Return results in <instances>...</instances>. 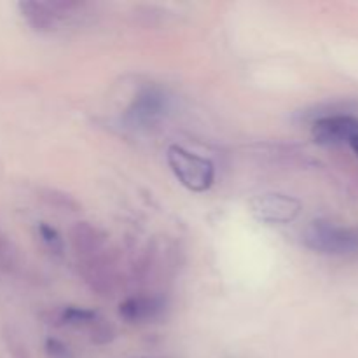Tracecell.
I'll return each instance as SVG.
<instances>
[{"label": "cell", "mask_w": 358, "mask_h": 358, "mask_svg": "<svg viewBox=\"0 0 358 358\" xmlns=\"http://www.w3.org/2000/svg\"><path fill=\"white\" fill-rule=\"evenodd\" d=\"M166 161L177 180L191 192H206L215 182V164L185 147H168Z\"/></svg>", "instance_id": "cell-1"}, {"label": "cell", "mask_w": 358, "mask_h": 358, "mask_svg": "<svg viewBox=\"0 0 358 358\" xmlns=\"http://www.w3.org/2000/svg\"><path fill=\"white\" fill-rule=\"evenodd\" d=\"M170 112V98L161 87H142L124 112V121L131 128L150 129L164 121Z\"/></svg>", "instance_id": "cell-2"}, {"label": "cell", "mask_w": 358, "mask_h": 358, "mask_svg": "<svg viewBox=\"0 0 358 358\" xmlns=\"http://www.w3.org/2000/svg\"><path fill=\"white\" fill-rule=\"evenodd\" d=\"M303 241L310 250L327 255L348 254L358 248L355 234L327 220H313L308 224L303 233Z\"/></svg>", "instance_id": "cell-3"}, {"label": "cell", "mask_w": 358, "mask_h": 358, "mask_svg": "<svg viewBox=\"0 0 358 358\" xmlns=\"http://www.w3.org/2000/svg\"><path fill=\"white\" fill-rule=\"evenodd\" d=\"M250 213L262 224H290L299 217L301 201L283 192H264L248 203Z\"/></svg>", "instance_id": "cell-4"}, {"label": "cell", "mask_w": 358, "mask_h": 358, "mask_svg": "<svg viewBox=\"0 0 358 358\" xmlns=\"http://www.w3.org/2000/svg\"><path fill=\"white\" fill-rule=\"evenodd\" d=\"M79 273L91 292L96 296L108 297L119 285V273L115 257L107 250L79 261Z\"/></svg>", "instance_id": "cell-5"}, {"label": "cell", "mask_w": 358, "mask_h": 358, "mask_svg": "<svg viewBox=\"0 0 358 358\" xmlns=\"http://www.w3.org/2000/svg\"><path fill=\"white\" fill-rule=\"evenodd\" d=\"M311 135L315 142L325 147L345 145L358 138V117L350 114H320L313 119Z\"/></svg>", "instance_id": "cell-6"}, {"label": "cell", "mask_w": 358, "mask_h": 358, "mask_svg": "<svg viewBox=\"0 0 358 358\" xmlns=\"http://www.w3.org/2000/svg\"><path fill=\"white\" fill-rule=\"evenodd\" d=\"M166 310V301L156 294H136L119 304V317L131 325H143L157 320Z\"/></svg>", "instance_id": "cell-7"}, {"label": "cell", "mask_w": 358, "mask_h": 358, "mask_svg": "<svg viewBox=\"0 0 358 358\" xmlns=\"http://www.w3.org/2000/svg\"><path fill=\"white\" fill-rule=\"evenodd\" d=\"M69 241L79 261L107 250V233L91 222H77L70 229Z\"/></svg>", "instance_id": "cell-8"}, {"label": "cell", "mask_w": 358, "mask_h": 358, "mask_svg": "<svg viewBox=\"0 0 358 358\" xmlns=\"http://www.w3.org/2000/svg\"><path fill=\"white\" fill-rule=\"evenodd\" d=\"M17 7H20L21 16L27 21L28 27L41 34L56 30L58 23L65 16L55 6V2H44V0H24V2L17 3Z\"/></svg>", "instance_id": "cell-9"}, {"label": "cell", "mask_w": 358, "mask_h": 358, "mask_svg": "<svg viewBox=\"0 0 358 358\" xmlns=\"http://www.w3.org/2000/svg\"><path fill=\"white\" fill-rule=\"evenodd\" d=\"M101 320L103 318L96 311L83 306H63L51 313V324H55L56 327L83 329L87 334H91Z\"/></svg>", "instance_id": "cell-10"}, {"label": "cell", "mask_w": 358, "mask_h": 358, "mask_svg": "<svg viewBox=\"0 0 358 358\" xmlns=\"http://www.w3.org/2000/svg\"><path fill=\"white\" fill-rule=\"evenodd\" d=\"M35 233H37V238L41 240L42 247L52 257H63V254H65V240H63L62 234L55 227L49 226L48 222H38L37 227H35Z\"/></svg>", "instance_id": "cell-11"}, {"label": "cell", "mask_w": 358, "mask_h": 358, "mask_svg": "<svg viewBox=\"0 0 358 358\" xmlns=\"http://www.w3.org/2000/svg\"><path fill=\"white\" fill-rule=\"evenodd\" d=\"M17 268V250L13 241L0 231V273H13Z\"/></svg>", "instance_id": "cell-12"}, {"label": "cell", "mask_w": 358, "mask_h": 358, "mask_svg": "<svg viewBox=\"0 0 358 358\" xmlns=\"http://www.w3.org/2000/svg\"><path fill=\"white\" fill-rule=\"evenodd\" d=\"M42 198L45 199L49 206H55L59 210H70V212H76L79 208V203L73 198H70L69 194L62 191H56V189H45V192L42 194Z\"/></svg>", "instance_id": "cell-13"}, {"label": "cell", "mask_w": 358, "mask_h": 358, "mask_svg": "<svg viewBox=\"0 0 358 358\" xmlns=\"http://www.w3.org/2000/svg\"><path fill=\"white\" fill-rule=\"evenodd\" d=\"M45 350H48V355L51 358H70L69 346H65L58 339H48Z\"/></svg>", "instance_id": "cell-14"}, {"label": "cell", "mask_w": 358, "mask_h": 358, "mask_svg": "<svg viewBox=\"0 0 358 358\" xmlns=\"http://www.w3.org/2000/svg\"><path fill=\"white\" fill-rule=\"evenodd\" d=\"M350 147H352V149H353V152H355L357 156H358V138L353 140V142L350 143Z\"/></svg>", "instance_id": "cell-15"}]
</instances>
